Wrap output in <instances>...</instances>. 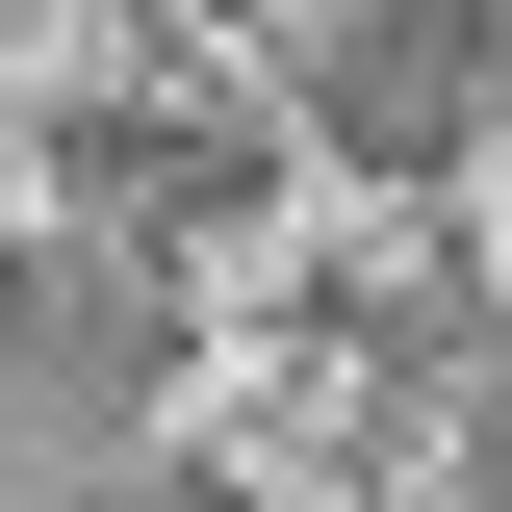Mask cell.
I'll return each instance as SVG.
<instances>
[{"label":"cell","instance_id":"cell-1","mask_svg":"<svg viewBox=\"0 0 512 512\" xmlns=\"http://www.w3.org/2000/svg\"><path fill=\"white\" fill-rule=\"evenodd\" d=\"M282 26H308V128L359 180H461L512 103V0H282Z\"/></svg>","mask_w":512,"mask_h":512},{"label":"cell","instance_id":"cell-2","mask_svg":"<svg viewBox=\"0 0 512 512\" xmlns=\"http://www.w3.org/2000/svg\"><path fill=\"white\" fill-rule=\"evenodd\" d=\"M154 384H180V308H154V256H103V205H77V231H26V461L77 487V461H103Z\"/></svg>","mask_w":512,"mask_h":512},{"label":"cell","instance_id":"cell-3","mask_svg":"<svg viewBox=\"0 0 512 512\" xmlns=\"http://www.w3.org/2000/svg\"><path fill=\"white\" fill-rule=\"evenodd\" d=\"M52 205H103V231H231V205H282V154H256V128H154V103H52Z\"/></svg>","mask_w":512,"mask_h":512}]
</instances>
